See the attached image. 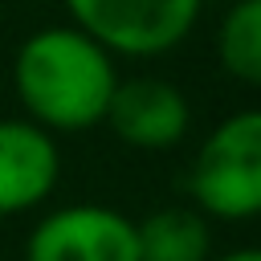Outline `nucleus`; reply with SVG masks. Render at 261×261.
I'll use <instances>...</instances> for the list:
<instances>
[{
  "mask_svg": "<svg viewBox=\"0 0 261 261\" xmlns=\"http://www.w3.org/2000/svg\"><path fill=\"white\" fill-rule=\"evenodd\" d=\"M216 61L232 82L261 90V0L228 4L216 24Z\"/></svg>",
  "mask_w": 261,
  "mask_h": 261,
  "instance_id": "8",
  "label": "nucleus"
},
{
  "mask_svg": "<svg viewBox=\"0 0 261 261\" xmlns=\"http://www.w3.org/2000/svg\"><path fill=\"white\" fill-rule=\"evenodd\" d=\"M69 24L94 37L114 61H151L188 41L204 0H61Z\"/></svg>",
  "mask_w": 261,
  "mask_h": 261,
  "instance_id": "3",
  "label": "nucleus"
},
{
  "mask_svg": "<svg viewBox=\"0 0 261 261\" xmlns=\"http://www.w3.org/2000/svg\"><path fill=\"white\" fill-rule=\"evenodd\" d=\"M135 237L139 261H212V228L188 204L147 212L135 220Z\"/></svg>",
  "mask_w": 261,
  "mask_h": 261,
  "instance_id": "7",
  "label": "nucleus"
},
{
  "mask_svg": "<svg viewBox=\"0 0 261 261\" xmlns=\"http://www.w3.org/2000/svg\"><path fill=\"white\" fill-rule=\"evenodd\" d=\"M102 122L114 130L118 143L135 151H171L192 130V106L175 82L139 73V77H118Z\"/></svg>",
  "mask_w": 261,
  "mask_h": 261,
  "instance_id": "5",
  "label": "nucleus"
},
{
  "mask_svg": "<svg viewBox=\"0 0 261 261\" xmlns=\"http://www.w3.org/2000/svg\"><path fill=\"white\" fill-rule=\"evenodd\" d=\"M212 261H261V245H241V249H228V253H216Z\"/></svg>",
  "mask_w": 261,
  "mask_h": 261,
  "instance_id": "9",
  "label": "nucleus"
},
{
  "mask_svg": "<svg viewBox=\"0 0 261 261\" xmlns=\"http://www.w3.org/2000/svg\"><path fill=\"white\" fill-rule=\"evenodd\" d=\"M61 179V147L29 118H0V216L41 208Z\"/></svg>",
  "mask_w": 261,
  "mask_h": 261,
  "instance_id": "6",
  "label": "nucleus"
},
{
  "mask_svg": "<svg viewBox=\"0 0 261 261\" xmlns=\"http://www.w3.org/2000/svg\"><path fill=\"white\" fill-rule=\"evenodd\" d=\"M118 61L77 24L33 29L12 53V90L29 122L49 135H82L102 126Z\"/></svg>",
  "mask_w": 261,
  "mask_h": 261,
  "instance_id": "1",
  "label": "nucleus"
},
{
  "mask_svg": "<svg viewBox=\"0 0 261 261\" xmlns=\"http://www.w3.org/2000/svg\"><path fill=\"white\" fill-rule=\"evenodd\" d=\"M24 261H139L135 220L110 204H65L24 237Z\"/></svg>",
  "mask_w": 261,
  "mask_h": 261,
  "instance_id": "4",
  "label": "nucleus"
},
{
  "mask_svg": "<svg viewBox=\"0 0 261 261\" xmlns=\"http://www.w3.org/2000/svg\"><path fill=\"white\" fill-rule=\"evenodd\" d=\"M188 196L204 220L245 224L261 216V106H245L204 135Z\"/></svg>",
  "mask_w": 261,
  "mask_h": 261,
  "instance_id": "2",
  "label": "nucleus"
}]
</instances>
